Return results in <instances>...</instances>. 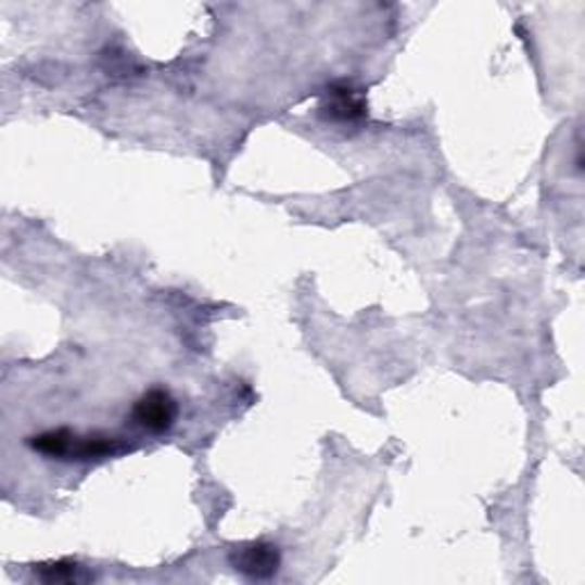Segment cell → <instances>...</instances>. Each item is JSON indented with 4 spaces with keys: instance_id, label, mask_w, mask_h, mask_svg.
Returning a JSON list of instances; mask_svg holds the SVG:
<instances>
[{
    "instance_id": "obj_3",
    "label": "cell",
    "mask_w": 585,
    "mask_h": 585,
    "mask_svg": "<svg viewBox=\"0 0 585 585\" xmlns=\"http://www.w3.org/2000/svg\"><path fill=\"white\" fill-rule=\"evenodd\" d=\"M231 565L250 578H270L281 565V556L275 545L268 542H250V545L236 547L231 554Z\"/></svg>"
},
{
    "instance_id": "obj_5",
    "label": "cell",
    "mask_w": 585,
    "mask_h": 585,
    "mask_svg": "<svg viewBox=\"0 0 585 585\" xmlns=\"http://www.w3.org/2000/svg\"><path fill=\"white\" fill-rule=\"evenodd\" d=\"M35 576L44 583H85L90 581L92 574L80 568L74 560H58L44 562V565H35Z\"/></svg>"
},
{
    "instance_id": "obj_1",
    "label": "cell",
    "mask_w": 585,
    "mask_h": 585,
    "mask_svg": "<svg viewBox=\"0 0 585 585\" xmlns=\"http://www.w3.org/2000/svg\"><path fill=\"white\" fill-rule=\"evenodd\" d=\"M30 446L41 455L60 460H103L131 448V444L117 435H105V432L78 435L67 428L41 432L30 440Z\"/></svg>"
},
{
    "instance_id": "obj_2",
    "label": "cell",
    "mask_w": 585,
    "mask_h": 585,
    "mask_svg": "<svg viewBox=\"0 0 585 585\" xmlns=\"http://www.w3.org/2000/svg\"><path fill=\"white\" fill-rule=\"evenodd\" d=\"M177 415L179 407L171 394L165 392V389H151L133 405L131 419L138 428L151 432V435H163V432L175 425Z\"/></svg>"
},
{
    "instance_id": "obj_4",
    "label": "cell",
    "mask_w": 585,
    "mask_h": 585,
    "mask_svg": "<svg viewBox=\"0 0 585 585\" xmlns=\"http://www.w3.org/2000/svg\"><path fill=\"white\" fill-rule=\"evenodd\" d=\"M322 115L332 122H357L366 115V101L351 85L339 82L325 94Z\"/></svg>"
}]
</instances>
